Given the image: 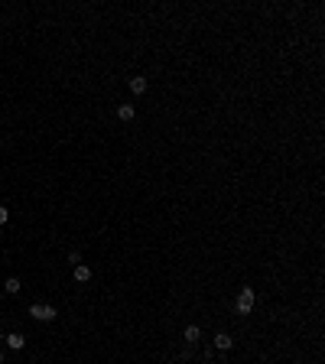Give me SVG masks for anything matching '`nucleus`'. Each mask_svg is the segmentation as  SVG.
<instances>
[{
    "label": "nucleus",
    "instance_id": "10",
    "mask_svg": "<svg viewBox=\"0 0 325 364\" xmlns=\"http://www.w3.org/2000/svg\"><path fill=\"white\" fill-rule=\"evenodd\" d=\"M78 263H82V254L72 251V254H68V267H78Z\"/></svg>",
    "mask_w": 325,
    "mask_h": 364
},
{
    "label": "nucleus",
    "instance_id": "4",
    "mask_svg": "<svg viewBox=\"0 0 325 364\" xmlns=\"http://www.w3.org/2000/svg\"><path fill=\"white\" fill-rule=\"evenodd\" d=\"M212 348H215V351H231V348H234V338H231L228 332H218L215 342H212Z\"/></svg>",
    "mask_w": 325,
    "mask_h": 364
},
{
    "label": "nucleus",
    "instance_id": "3",
    "mask_svg": "<svg viewBox=\"0 0 325 364\" xmlns=\"http://www.w3.org/2000/svg\"><path fill=\"white\" fill-rule=\"evenodd\" d=\"M127 88H130V91H134V95H137V98H140V95H146V88H150V82H146V78H143V75H130V82H127Z\"/></svg>",
    "mask_w": 325,
    "mask_h": 364
},
{
    "label": "nucleus",
    "instance_id": "2",
    "mask_svg": "<svg viewBox=\"0 0 325 364\" xmlns=\"http://www.w3.org/2000/svg\"><path fill=\"white\" fill-rule=\"evenodd\" d=\"M56 306H49V303H33L29 306V319H36V322H52L56 319Z\"/></svg>",
    "mask_w": 325,
    "mask_h": 364
},
{
    "label": "nucleus",
    "instance_id": "1",
    "mask_svg": "<svg viewBox=\"0 0 325 364\" xmlns=\"http://www.w3.org/2000/svg\"><path fill=\"white\" fill-rule=\"evenodd\" d=\"M254 303H257L254 286H241V293H237V299H234V312L237 315H251L254 312Z\"/></svg>",
    "mask_w": 325,
    "mask_h": 364
},
{
    "label": "nucleus",
    "instance_id": "5",
    "mask_svg": "<svg viewBox=\"0 0 325 364\" xmlns=\"http://www.w3.org/2000/svg\"><path fill=\"white\" fill-rule=\"evenodd\" d=\"M182 342H185V345H198V342H202V329H198V325H185Z\"/></svg>",
    "mask_w": 325,
    "mask_h": 364
},
{
    "label": "nucleus",
    "instance_id": "6",
    "mask_svg": "<svg viewBox=\"0 0 325 364\" xmlns=\"http://www.w3.org/2000/svg\"><path fill=\"white\" fill-rule=\"evenodd\" d=\"M7 348H10V351H23V348H26V335L10 332V335H7Z\"/></svg>",
    "mask_w": 325,
    "mask_h": 364
},
{
    "label": "nucleus",
    "instance_id": "13",
    "mask_svg": "<svg viewBox=\"0 0 325 364\" xmlns=\"http://www.w3.org/2000/svg\"><path fill=\"white\" fill-rule=\"evenodd\" d=\"M0 364H7V354H4V348H0Z\"/></svg>",
    "mask_w": 325,
    "mask_h": 364
},
{
    "label": "nucleus",
    "instance_id": "9",
    "mask_svg": "<svg viewBox=\"0 0 325 364\" xmlns=\"http://www.w3.org/2000/svg\"><path fill=\"white\" fill-rule=\"evenodd\" d=\"M134 117H137V107H134V104H117V120L130 124Z\"/></svg>",
    "mask_w": 325,
    "mask_h": 364
},
{
    "label": "nucleus",
    "instance_id": "14",
    "mask_svg": "<svg viewBox=\"0 0 325 364\" xmlns=\"http://www.w3.org/2000/svg\"><path fill=\"white\" fill-rule=\"evenodd\" d=\"M0 237H4V228H0Z\"/></svg>",
    "mask_w": 325,
    "mask_h": 364
},
{
    "label": "nucleus",
    "instance_id": "12",
    "mask_svg": "<svg viewBox=\"0 0 325 364\" xmlns=\"http://www.w3.org/2000/svg\"><path fill=\"white\" fill-rule=\"evenodd\" d=\"M7 218H10V208H7V205H0V228L7 224Z\"/></svg>",
    "mask_w": 325,
    "mask_h": 364
},
{
    "label": "nucleus",
    "instance_id": "8",
    "mask_svg": "<svg viewBox=\"0 0 325 364\" xmlns=\"http://www.w3.org/2000/svg\"><path fill=\"white\" fill-rule=\"evenodd\" d=\"M72 276H75V283H88L91 280V267L88 263H78V267H72Z\"/></svg>",
    "mask_w": 325,
    "mask_h": 364
},
{
    "label": "nucleus",
    "instance_id": "7",
    "mask_svg": "<svg viewBox=\"0 0 325 364\" xmlns=\"http://www.w3.org/2000/svg\"><path fill=\"white\" fill-rule=\"evenodd\" d=\"M20 290H23L20 276H7V280H4V293H7V296H20Z\"/></svg>",
    "mask_w": 325,
    "mask_h": 364
},
{
    "label": "nucleus",
    "instance_id": "11",
    "mask_svg": "<svg viewBox=\"0 0 325 364\" xmlns=\"http://www.w3.org/2000/svg\"><path fill=\"white\" fill-rule=\"evenodd\" d=\"M202 358H205V361H215V348H212V345L202 348Z\"/></svg>",
    "mask_w": 325,
    "mask_h": 364
}]
</instances>
